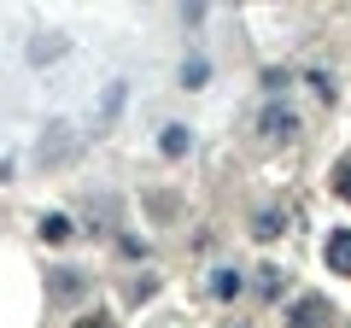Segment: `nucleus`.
I'll use <instances>...</instances> for the list:
<instances>
[{"mask_svg":"<svg viewBox=\"0 0 351 328\" xmlns=\"http://www.w3.org/2000/svg\"><path fill=\"white\" fill-rule=\"evenodd\" d=\"M322 305H299V316H293V328H322Z\"/></svg>","mask_w":351,"mask_h":328,"instance_id":"5","label":"nucleus"},{"mask_svg":"<svg viewBox=\"0 0 351 328\" xmlns=\"http://www.w3.org/2000/svg\"><path fill=\"white\" fill-rule=\"evenodd\" d=\"M211 293H217V299H234V293H240V276H234V270H217V276H211Z\"/></svg>","mask_w":351,"mask_h":328,"instance_id":"3","label":"nucleus"},{"mask_svg":"<svg viewBox=\"0 0 351 328\" xmlns=\"http://www.w3.org/2000/svg\"><path fill=\"white\" fill-rule=\"evenodd\" d=\"M263 135H276V141H287V135H293V117L281 112V106H276V112H263Z\"/></svg>","mask_w":351,"mask_h":328,"instance_id":"2","label":"nucleus"},{"mask_svg":"<svg viewBox=\"0 0 351 328\" xmlns=\"http://www.w3.org/2000/svg\"><path fill=\"white\" fill-rule=\"evenodd\" d=\"M334 194H339V200H351V152L339 159V170H334Z\"/></svg>","mask_w":351,"mask_h":328,"instance_id":"6","label":"nucleus"},{"mask_svg":"<svg viewBox=\"0 0 351 328\" xmlns=\"http://www.w3.org/2000/svg\"><path fill=\"white\" fill-rule=\"evenodd\" d=\"M158 147H164V152H188V129H182V124H176V129H164V135H158Z\"/></svg>","mask_w":351,"mask_h":328,"instance_id":"4","label":"nucleus"},{"mask_svg":"<svg viewBox=\"0 0 351 328\" xmlns=\"http://www.w3.org/2000/svg\"><path fill=\"white\" fill-rule=\"evenodd\" d=\"M328 264H334L339 276H351V229H339V235L328 240Z\"/></svg>","mask_w":351,"mask_h":328,"instance_id":"1","label":"nucleus"},{"mask_svg":"<svg viewBox=\"0 0 351 328\" xmlns=\"http://www.w3.org/2000/svg\"><path fill=\"white\" fill-rule=\"evenodd\" d=\"M76 328H112V316H88V323H76Z\"/></svg>","mask_w":351,"mask_h":328,"instance_id":"7","label":"nucleus"}]
</instances>
